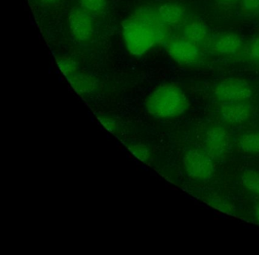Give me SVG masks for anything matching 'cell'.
I'll return each mask as SVG.
<instances>
[{
  "label": "cell",
  "mask_w": 259,
  "mask_h": 255,
  "mask_svg": "<svg viewBox=\"0 0 259 255\" xmlns=\"http://www.w3.org/2000/svg\"><path fill=\"white\" fill-rule=\"evenodd\" d=\"M171 29L166 27L151 6H141L122 23V34L127 51L142 56L170 38Z\"/></svg>",
  "instance_id": "cell-1"
},
{
  "label": "cell",
  "mask_w": 259,
  "mask_h": 255,
  "mask_svg": "<svg viewBox=\"0 0 259 255\" xmlns=\"http://www.w3.org/2000/svg\"><path fill=\"white\" fill-rule=\"evenodd\" d=\"M189 107V100L181 87L174 83H161L150 93L146 109L150 115L159 119L178 118Z\"/></svg>",
  "instance_id": "cell-2"
},
{
  "label": "cell",
  "mask_w": 259,
  "mask_h": 255,
  "mask_svg": "<svg viewBox=\"0 0 259 255\" xmlns=\"http://www.w3.org/2000/svg\"><path fill=\"white\" fill-rule=\"evenodd\" d=\"M183 165L186 174L198 182H208L216 173L215 160L204 148L188 149L183 156Z\"/></svg>",
  "instance_id": "cell-3"
},
{
  "label": "cell",
  "mask_w": 259,
  "mask_h": 255,
  "mask_svg": "<svg viewBox=\"0 0 259 255\" xmlns=\"http://www.w3.org/2000/svg\"><path fill=\"white\" fill-rule=\"evenodd\" d=\"M164 44L168 56L178 65L192 66L202 60V49L183 36H172Z\"/></svg>",
  "instance_id": "cell-4"
},
{
  "label": "cell",
  "mask_w": 259,
  "mask_h": 255,
  "mask_svg": "<svg viewBox=\"0 0 259 255\" xmlns=\"http://www.w3.org/2000/svg\"><path fill=\"white\" fill-rule=\"evenodd\" d=\"M213 97L218 103L249 102L252 91L249 83L237 77H230L221 80L213 89Z\"/></svg>",
  "instance_id": "cell-5"
},
{
  "label": "cell",
  "mask_w": 259,
  "mask_h": 255,
  "mask_svg": "<svg viewBox=\"0 0 259 255\" xmlns=\"http://www.w3.org/2000/svg\"><path fill=\"white\" fill-rule=\"evenodd\" d=\"M231 147L230 134L222 125L209 128L203 140V148L214 160L224 159Z\"/></svg>",
  "instance_id": "cell-6"
},
{
  "label": "cell",
  "mask_w": 259,
  "mask_h": 255,
  "mask_svg": "<svg viewBox=\"0 0 259 255\" xmlns=\"http://www.w3.org/2000/svg\"><path fill=\"white\" fill-rule=\"evenodd\" d=\"M69 27L74 39L81 44L89 42L95 35V21L92 18V14L81 6H75L71 9Z\"/></svg>",
  "instance_id": "cell-7"
},
{
  "label": "cell",
  "mask_w": 259,
  "mask_h": 255,
  "mask_svg": "<svg viewBox=\"0 0 259 255\" xmlns=\"http://www.w3.org/2000/svg\"><path fill=\"white\" fill-rule=\"evenodd\" d=\"M219 104L220 116L227 124L241 125L248 122L252 117V108L248 102Z\"/></svg>",
  "instance_id": "cell-8"
},
{
  "label": "cell",
  "mask_w": 259,
  "mask_h": 255,
  "mask_svg": "<svg viewBox=\"0 0 259 255\" xmlns=\"http://www.w3.org/2000/svg\"><path fill=\"white\" fill-rule=\"evenodd\" d=\"M182 36L201 49L210 46V30L204 21L198 18H186L182 26Z\"/></svg>",
  "instance_id": "cell-9"
},
{
  "label": "cell",
  "mask_w": 259,
  "mask_h": 255,
  "mask_svg": "<svg viewBox=\"0 0 259 255\" xmlns=\"http://www.w3.org/2000/svg\"><path fill=\"white\" fill-rule=\"evenodd\" d=\"M210 50L219 56H234L243 47V40L240 35L233 32L220 33L211 39Z\"/></svg>",
  "instance_id": "cell-10"
},
{
  "label": "cell",
  "mask_w": 259,
  "mask_h": 255,
  "mask_svg": "<svg viewBox=\"0 0 259 255\" xmlns=\"http://www.w3.org/2000/svg\"><path fill=\"white\" fill-rule=\"evenodd\" d=\"M162 22L172 30L183 26L186 20V11L180 3H165L157 8Z\"/></svg>",
  "instance_id": "cell-11"
},
{
  "label": "cell",
  "mask_w": 259,
  "mask_h": 255,
  "mask_svg": "<svg viewBox=\"0 0 259 255\" xmlns=\"http://www.w3.org/2000/svg\"><path fill=\"white\" fill-rule=\"evenodd\" d=\"M238 149L250 155L259 154V130L248 131L239 135L236 141Z\"/></svg>",
  "instance_id": "cell-12"
},
{
  "label": "cell",
  "mask_w": 259,
  "mask_h": 255,
  "mask_svg": "<svg viewBox=\"0 0 259 255\" xmlns=\"http://www.w3.org/2000/svg\"><path fill=\"white\" fill-rule=\"evenodd\" d=\"M72 88L81 94H89L95 90L96 80L90 74L78 70L68 77Z\"/></svg>",
  "instance_id": "cell-13"
},
{
  "label": "cell",
  "mask_w": 259,
  "mask_h": 255,
  "mask_svg": "<svg viewBox=\"0 0 259 255\" xmlns=\"http://www.w3.org/2000/svg\"><path fill=\"white\" fill-rule=\"evenodd\" d=\"M240 179L247 191L259 196V170L247 168L242 172Z\"/></svg>",
  "instance_id": "cell-14"
},
{
  "label": "cell",
  "mask_w": 259,
  "mask_h": 255,
  "mask_svg": "<svg viewBox=\"0 0 259 255\" xmlns=\"http://www.w3.org/2000/svg\"><path fill=\"white\" fill-rule=\"evenodd\" d=\"M57 62L59 68L67 78L78 71V64L71 58L60 56L57 58Z\"/></svg>",
  "instance_id": "cell-15"
},
{
  "label": "cell",
  "mask_w": 259,
  "mask_h": 255,
  "mask_svg": "<svg viewBox=\"0 0 259 255\" xmlns=\"http://www.w3.org/2000/svg\"><path fill=\"white\" fill-rule=\"evenodd\" d=\"M80 6L91 14L102 13L107 8V0H79Z\"/></svg>",
  "instance_id": "cell-16"
},
{
  "label": "cell",
  "mask_w": 259,
  "mask_h": 255,
  "mask_svg": "<svg viewBox=\"0 0 259 255\" xmlns=\"http://www.w3.org/2000/svg\"><path fill=\"white\" fill-rule=\"evenodd\" d=\"M242 11L249 15L259 14V0H240Z\"/></svg>",
  "instance_id": "cell-17"
},
{
  "label": "cell",
  "mask_w": 259,
  "mask_h": 255,
  "mask_svg": "<svg viewBox=\"0 0 259 255\" xmlns=\"http://www.w3.org/2000/svg\"><path fill=\"white\" fill-rule=\"evenodd\" d=\"M248 57L254 61L259 62V35L251 39L248 47Z\"/></svg>",
  "instance_id": "cell-18"
},
{
  "label": "cell",
  "mask_w": 259,
  "mask_h": 255,
  "mask_svg": "<svg viewBox=\"0 0 259 255\" xmlns=\"http://www.w3.org/2000/svg\"><path fill=\"white\" fill-rule=\"evenodd\" d=\"M130 150L133 152V154L136 155L138 158H139V159H142V160H145V159H147L149 156V151H148V149L145 147H142V146L139 145H134L133 147H130Z\"/></svg>",
  "instance_id": "cell-19"
},
{
  "label": "cell",
  "mask_w": 259,
  "mask_h": 255,
  "mask_svg": "<svg viewBox=\"0 0 259 255\" xmlns=\"http://www.w3.org/2000/svg\"><path fill=\"white\" fill-rule=\"evenodd\" d=\"M38 4L41 5L43 6H57L59 3H60V0H35Z\"/></svg>",
  "instance_id": "cell-20"
},
{
  "label": "cell",
  "mask_w": 259,
  "mask_h": 255,
  "mask_svg": "<svg viewBox=\"0 0 259 255\" xmlns=\"http://www.w3.org/2000/svg\"><path fill=\"white\" fill-rule=\"evenodd\" d=\"M217 1L224 6H232L237 3L238 0H217Z\"/></svg>",
  "instance_id": "cell-21"
},
{
  "label": "cell",
  "mask_w": 259,
  "mask_h": 255,
  "mask_svg": "<svg viewBox=\"0 0 259 255\" xmlns=\"http://www.w3.org/2000/svg\"><path fill=\"white\" fill-rule=\"evenodd\" d=\"M254 217L259 223V203L254 207Z\"/></svg>",
  "instance_id": "cell-22"
}]
</instances>
